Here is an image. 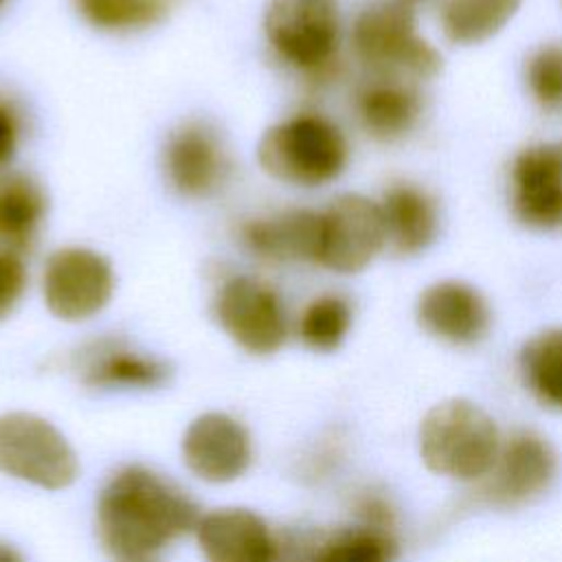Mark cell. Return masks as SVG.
Segmentation results:
<instances>
[{
  "mask_svg": "<svg viewBox=\"0 0 562 562\" xmlns=\"http://www.w3.org/2000/svg\"><path fill=\"white\" fill-rule=\"evenodd\" d=\"M2 2H4V0H0V7H2Z\"/></svg>",
  "mask_w": 562,
  "mask_h": 562,
  "instance_id": "obj_34",
  "label": "cell"
},
{
  "mask_svg": "<svg viewBox=\"0 0 562 562\" xmlns=\"http://www.w3.org/2000/svg\"><path fill=\"white\" fill-rule=\"evenodd\" d=\"M351 303L338 292L314 296L301 312L296 331L305 347L314 351H334L351 327Z\"/></svg>",
  "mask_w": 562,
  "mask_h": 562,
  "instance_id": "obj_25",
  "label": "cell"
},
{
  "mask_svg": "<svg viewBox=\"0 0 562 562\" xmlns=\"http://www.w3.org/2000/svg\"><path fill=\"white\" fill-rule=\"evenodd\" d=\"M393 2H400V4H406V7H413V4H417V2H422V0H393Z\"/></svg>",
  "mask_w": 562,
  "mask_h": 562,
  "instance_id": "obj_31",
  "label": "cell"
},
{
  "mask_svg": "<svg viewBox=\"0 0 562 562\" xmlns=\"http://www.w3.org/2000/svg\"><path fill=\"white\" fill-rule=\"evenodd\" d=\"M77 371L83 384L97 389H151L169 378V367L116 340H99L81 349Z\"/></svg>",
  "mask_w": 562,
  "mask_h": 562,
  "instance_id": "obj_18",
  "label": "cell"
},
{
  "mask_svg": "<svg viewBox=\"0 0 562 562\" xmlns=\"http://www.w3.org/2000/svg\"><path fill=\"white\" fill-rule=\"evenodd\" d=\"M0 470L46 490L68 487L79 461L66 437L44 417L7 413L0 417Z\"/></svg>",
  "mask_w": 562,
  "mask_h": 562,
  "instance_id": "obj_7",
  "label": "cell"
},
{
  "mask_svg": "<svg viewBox=\"0 0 562 562\" xmlns=\"http://www.w3.org/2000/svg\"><path fill=\"white\" fill-rule=\"evenodd\" d=\"M384 246L386 228L378 202L360 193H342L321 211L318 266L338 274H356Z\"/></svg>",
  "mask_w": 562,
  "mask_h": 562,
  "instance_id": "obj_9",
  "label": "cell"
},
{
  "mask_svg": "<svg viewBox=\"0 0 562 562\" xmlns=\"http://www.w3.org/2000/svg\"><path fill=\"white\" fill-rule=\"evenodd\" d=\"M356 116L378 140H395L413 130L422 114V97L404 77L371 75L356 92Z\"/></svg>",
  "mask_w": 562,
  "mask_h": 562,
  "instance_id": "obj_17",
  "label": "cell"
},
{
  "mask_svg": "<svg viewBox=\"0 0 562 562\" xmlns=\"http://www.w3.org/2000/svg\"><path fill=\"white\" fill-rule=\"evenodd\" d=\"M29 283V270L20 252L0 248V321H4L22 301Z\"/></svg>",
  "mask_w": 562,
  "mask_h": 562,
  "instance_id": "obj_27",
  "label": "cell"
},
{
  "mask_svg": "<svg viewBox=\"0 0 562 562\" xmlns=\"http://www.w3.org/2000/svg\"><path fill=\"white\" fill-rule=\"evenodd\" d=\"M217 325L246 351L274 353L290 334L285 303L277 288L252 274H228L213 296Z\"/></svg>",
  "mask_w": 562,
  "mask_h": 562,
  "instance_id": "obj_6",
  "label": "cell"
},
{
  "mask_svg": "<svg viewBox=\"0 0 562 562\" xmlns=\"http://www.w3.org/2000/svg\"><path fill=\"white\" fill-rule=\"evenodd\" d=\"M353 509L358 516V525H364V527L391 531L395 522V509L391 501L380 492H362L356 498Z\"/></svg>",
  "mask_w": 562,
  "mask_h": 562,
  "instance_id": "obj_28",
  "label": "cell"
},
{
  "mask_svg": "<svg viewBox=\"0 0 562 562\" xmlns=\"http://www.w3.org/2000/svg\"><path fill=\"white\" fill-rule=\"evenodd\" d=\"M380 211L386 228V244L397 255H415L426 250L437 237L439 213L435 198L408 182L389 187L382 195Z\"/></svg>",
  "mask_w": 562,
  "mask_h": 562,
  "instance_id": "obj_19",
  "label": "cell"
},
{
  "mask_svg": "<svg viewBox=\"0 0 562 562\" xmlns=\"http://www.w3.org/2000/svg\"><path fill=\"white\" fill-rule=\"evenodd\" d=\"M195 533L206 562H277V538L250 509L226 507L204 514Z\"/></svg>",
  "mask_w": 562,
  "mask_h": 562,
  "instance_id": "obj_16",
  "label": "cell"
},
{
  "mask_svg": "<svg viewBox=\"0 0 562 562\" xmlns=\"http://www.w3.org/2000/svg\"><path fill=\"white\" fill-rule=\"evenodd\" d=\"M180 0H72L79 15L105 33H136L160 24Z\"/></svg>",
  "mask_w": 562,
  "mask_h": 562,
  "instance_id": "obj_23",
  "label": "cell"
},
{
  "mask_svg": "<svg viewBox=\"0 0 562 562\" xmlns=\"http://www.w3.org/2000/svg\"><path fill=\"white\" fill-rule=\"evenodd\" d=\"M198 505L158 472L130 465L101 490L97 531L101 544L132 562L160 551L171 540L198 527Z\"/></svg>",
  "mask_w": 562,
  "mask_h": 562,
  "instance_id": "obj_1",
  "label": "cell"
},
{
  "mask_svg": "<svg viewBox=\"0 0 562 562\" xmlns=\"http://www.w3.org/2000/svg\"><path fill=\"white\" fill-rule=\"evenodd\" d=\"M20 130H22V123H20L18 110L11 103L0 101V171L15 156V149L20 143Z\"/></svg>",
  "mask_w": 562,
  "mask_h": 562,
  "instance_id": "obj_29",
  "label": "cell"
},
{
  "mask_svg": "<svg viewBox=\"0 0 562 562\" xmlns=\"http://www.w3.org/2000/svg\"><path fill=\"white\" fill-rule=\"evenodd\" d=\"M114 294L112 263L86 246H66L48 255L42 270V296L61 321L97 316Z\"/></svg>",
  "mask_w": 562,
  "mask_h": 562,
  "instance_id": "obj_8",
  "label": "cell"
},
{
  "mask_svg": "<svg viewBox=\"0 0 562 562\" xmlns=\"http://www.w3.org/2000/svg\"><path fill=\"white\" fill-rule=\"evenodd\" d=\"M250 457L248 430L226 413L200 415L182 437L187 468L209 483L235 481L248 470Z\"/></svg>",
  "mask_w": 562,
  "mask_h": 562,
  "instance_id": "obj_12",
  "label": "cell"
},
{
  "mask_svg": "<svg viewBox=\"0 0 562 562\" xmlns=\"http://www.w3.org/2000/svg\"><path fill=\"white\" fill-rule=\"evenodd\" d=\"M162 171L184 198H209L228 180L231 156L217 130L200 119L173 127L162 147Z\"/></svg>",
  "mask_w": 562,
  "mask_h": 562,
  "instance_id": "obj_10",
  "label": "cell"
},
{
  "mask_svg": "<svg viewBox=\"0 0 562 562\" xmlns=\"http://www.w3.org/2000/svg\"><path fill=\"white\" fill-rule=\"evenodd\" d=\"M351 50L371 75L428 79L441 68V55L419 33L415 13L400 2L362 9L351 24Z\"/></svg>",
  "mask_w": 562,
  "mask_h": 562,
  "instance_id": "obj_5",
  "label": "cell"
},
{
  "mask_svg": "<svg viewBox=\"0 0 562 562\" xmlns=\"http://www.w3.org/2000/svg\"><path fill=\"white\" fill-rule=\"evenodd\" d=\"M349 145L342 130L318 112H299L270 125L257 145V162L272 180L318 189L347 167Z\"/></svg>",
  "mask_w": 562,
  "mask_h": 562,
  "instance_id": "obj_2",
  "label": "cell"
},
{
  "mask_svg": "<svg viewBox=\"0 0 562 562\" xmlns=\"http://www.w3.org/2000/svg\"><path fill=\"white\" fill-rule=\"evenodd\" d=\"M512 209L518 222L538 231L562 228V165L558 147L533 145L512 165Z\"/></svg>",
  "mask_w": 562,
  "mask_h": 562,
  "instance_id": "obj_13",
  "label": "cell"
},
{
  "mask_svg": "<svg viewBox=\"0 0 562 562\" xmlns=\"http://www.w3.org/2000/svg\"><path fill=\"white\" fill-rule=\"evenodd\" d=\"M340 33L336 0H270L263 11L272 55L314 83L336 75Z\"/></svg>",
  "mask_w": 562,
  "mask_h": 562,
  "instance_id": "obj_4",
  "label": "cell"
},
{
  "mask_svg": "<svg viewBox=\"0 0 562 562\" xmlns=\"http://www.w3.org/2000/svg\"><path fill=\"white\" fill-rule=\"evenodd\" d=\"M558 154H560V165H562V145H558Z\"/></svg>",
  "mask_w": 562,
  "mask_h": 562,
  "instance_id": "obj_32",
  "label": "cell"
},
{
  "mask_svg": "<svg viewBox=\"0 0 562 562\" xmlns=\"http://www.w3.org/2000/svg\"><path fill=\"white\" fill-rule=\"evenodd\" d=\"M522 0H443L439 22L443 35L461 46L494 37L518 11Z\"/></svg>",
  "mask_w": 562,
  "mask_h": 562,
  "instance_id": "obj_21",
  "label": "cell"
},
{
  "mask_svg": "<svg viewBox=\"0 0 562 562\" xmlns=\"http://www.w3.org/2000/svg\"><path fill=\"white\" fill-rule=\"evenodd\" d=\"M0 562H24V558L11 544L0 542Z\"/></svg>",
  "mask_w": 562,
  "mask_h": 562,
  "instance_id": "obj_30",
  "label": "cell"
},
{
  "mask_svg": "<svg viewBox=\"0 0 562 562\" xmlns=\"http://www.w3.org/2000/svg\"><path fill=\"white\" fill-rule=\"evenodd\" d=\"M520 371L540 404L562 411V327L540 331L522 347Z\"/></svg>",
  "mask_w": 562,
  "mask_h": 562,
  "instance_id": "obj_22",
  "label": "cell"
},
{
  "mask_svg": "<svg viewBox=\"0 0 562 562\" xmlns=\"http://www.w3.org/2000/svg\"><path fill=\"white\" fill-rule=\"evenodd\" d=\"M551 443L531 430H518L501 441V450L485 476L483 494L494 505H522L540 496L555 476Z\"/></svg>",
  "mask_w": 562,
  "mask_h": 562,
  "instance_id": "obj_11",
  "label": "cell"
},
{
  "mask_svg": "<svg viewBox=\"0 0 562 562\" xmlns=\"http://www.w3.org/2000/svg\"><path fill=\"white\" fill-rule=\"evenodd\" d=\"M533 99L549 110L562 108V44L540 46L525 68Z\"/></svg>",
  "mask_w": 562,
  "mask_h": 562,
  "instance_id": "obj_26",
  "label": "cell"
},
{
  "mask_svg": "<svg viewBox=\"0 0 562 562\" xmlns=\"http://www.w3.org/2000/svg\"><path fill=\"white\" fill-rule=\"evenodd\" d=\"M419 325L450 345L479 342L492 323L485 296L463 281H439L426 288L417 303Z\"/></svg>",
  "mask_w": 562,
  "mask_h": 562,
  "instance_id": "obj_15",
  "label": "cell"
},
{
  "mask_svg": "<svg viewBox=\"0 0 562 562\" xmlns=\"http://www.w3.org/2000/svg\"><path fill=\"white\" fill-rule=\"evenodd\" d=\"M397 540L391 531L364 525L318 533L310 562H393Z\"/></svg>",
  "mask_w": 562,
  "mask_h": 562,
  "instance_id": "obj_24",
  "label": "cell"
},
{
  "mask_svg": "<svg viewBox=\"0 0 562 562\" xmlns=\"http://www.w3.org/2000/svg\"><path fill=\"white\" fill-rule=\"evenodd\" d=\"M498 450L496 422L470 400H446L432 406L419 428L424 463L448 479H485Z\"/></svg>",
  "mask_w": 562,
  "mask_h": 562,
  "instance_id": "obj_3",
  "label": "cell"
},
{
  "mask_svg": "<svg viewBox=\"0 0 562 562\" xmlns=\"http://www.w3.org/2000/svg\"><path fill=\"white\" fill-rule=\"evenodd\" d=\"M48 200L42 184L24 173L0 176V248L24 252L37 239Z\"/></svg>",
  "mask_w": 562,
  "mask_h": 562,
  "instance_id": "obj_20",
  "label": "cell"
},
{
  "mask_svg": "<svg viewBox=\"0 0 562 562\" xmlns=\"http://www.w3.org/2000/svg\"><path fill=\"white\" fill-rule=\"evenodd\" d=\"M132 562H143V560H132Z\"/></svg>",
  "mask_w": 562,
  "mask_h": 562,
  "instance_id": "obj_33",
  "label": "cell"
},
{
  "mask_svg": "<svg viewBox=\"0 0 562 562\" xmlns=\"http://www.w3.org/2000/svg\"><path fill=\"white\" fill-rule=\"evenodd\" d=\"M321 233V211L283 209L270 215H257L239 224L241 246L259 261L316 263Z\"/></svg>",
  "mask_w": 562,
  "mask_h": 562,
  "instance_id": "obj_14",
  "label": "cell"
}]
</instances>
